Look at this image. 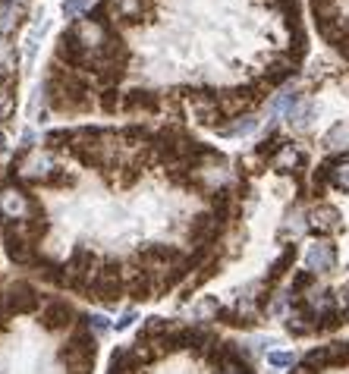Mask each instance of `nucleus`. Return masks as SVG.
Returning a JSON list of instances; mask_svg holds the SVG:
<instances>
[{
  "instance_id": "20",
  "label": "nucleus",
  "mask_w": 349,
  "mask_h": 374,
  "mask_svg": "<svg viewBox=\"0 0 349 374\" xmlns=\"http://www.w3.org/2000/svg\"><path fill=\"white\" fill-rule=\"evenodd\" d=\"M120 104H123V101H120V94H116L113 88H107V92H101V107H104V110H116Z\"/></svg>"
},
{
  "instance_id": "17",
  "label": "nucleus",
  "mask_w": 349,
  "mask_h": 374,
  "mask_svg": "<svg viewBox=\"0 0 349 374\" xmlns=\"http://www.w3.org/2000/svg\"><path fill=\"white\" fill-rule=\"evenodd\" d=\"M85 10H92V0H63V16L79 19Z\"/></svg>"
},
{
  "instance_id": "18",
  "label": "nucleus",
  "mask_w": 349,
  "mask_h": 374,
  "mask_svg": "<svg viewBox=\"0 0 349 374\" xmlns=\"http://www.w3.org/2000/svg\"><path fill=\"white\" fill-rule=\"evenodd\" d=\"M267 365H271V368H293L296 356L293 352H267Z\"/></svg>"
},
{
  "instance_id": "1",
  "label": "nucleus",
  "mask_w": 349,
  "mask_h": 374,
  "mask_svg": "<svg viewBox=\"0 0 349 374\" xmlns=\"http://www.w3.org/2000/svg\"><path fill=\"white\" fill-rule=\"evenodd\" d=\"M293 374H349V340L311 349L302 362H296Z\"/></svg>"
},
{
  "instance_id": "19",
  "label": "nucleus",
  "mask_w": 349,
  "mask_h": 374,
  "mask_svg": "<svg viewBox=\"0 0 349 374\" xmlns=\"http://www.w3.org/2000/svg\"><path fill=\"white\" fill-rule=\"evenodd\" d=\"M85 324H89V330H94V334H107V330H111V321L101 318V314H85Z\"/></svg>"
},
{
  "instance_id": "10",
  "label": "nucleus",
  "mask_w": 349,
  "mask_h": 374,
  "mask_svg": "<svg viewBox=\"0 0 349 374\" xmlns=\"http://www.w3.org/2000/svg\"><path fill=\"white\" fill-rule=\"evenodd\" d=\"M16 79L0 72V123H6L13 116V107H16Z\"/></svg>"
},
{
  "instance_id": "7",
  "label": "nucleus",
  "mask_w": 349,
  "mask_h": 374,
  "mask_svg": "<svg viewBox=\"0 0 349 374\" xmlns=\"http://www.w3.org/2000/svg\"><path fill=\"white\" fill-rule=\"evenodd\" d=\"M57 60H67V66H85L92 60V54L82 48V41L72 32H63L57 41Z\"/></svg>"
},
{
  "instance_id": "12",
  "label": "nucleus",
  "mask_w": 349,
  "mask_h": 374,
  "mask_svg": "<svg viewBox=\"0 0 349 374\" xmlns=\"http://www.w3.org/2000/svg\"><path fill=\"white\" fill-rule=\"evenodd\" d=\"M23 22V6H16V4H0V35H10L13 28Z\"/></svg>"
},
{
  "instance_id": "4",
  "label": "nucleus",
  "mask_w": 349,
  "mask_h": 374,
  "mask_svg": "<svg viewBox=\"0 0 349 374\" xmlns=\"http://www.w3.org/2000/svg\"><path fill=\"white\" fill-rule=\"evenodd\" d=\"M38 204L28 198L19 186L6 182L0 189V224H23V220H38Z\"/></svg>"
},
{
  "instance_id": "22",
  "label": "nucleus",
  "mask_w": 349,
  "mask_h": 374,
  "mask_svg": "<svg viewBox=\"0 0 349 374\" xmlns=\"http://www.w3.org/2000/svg\"><path fill=\"white\" fill-rule=\"evenodd\" d=\"M133 321H135V312H126L120 321H116V330H126L129 324H133Z\"/></svg>"
},
{
  "instance_id": "15",
  "label": "nucleus",
  "mask_w": 349,
  "mask_h": 374,
  "mask_svg": "<svg viewBox=\"0 0 349 374\" xmlns=\"http://www.w3.org/2000/svg\"><path fill=\"white\" fill-rule=\"evenodd\" d=\"M45 28H48V19H45V13H41V16L35 19V26L28 28V38H26V60L28 63L35 60V50H38V41H41V35H45Z\"/></svg>"
},
{
  "instance_id": "6",
  "label": "nucleus",
  "mask_w": 349,
  "mask_h": 374,
  "mask_svg": "<svg viewBox=\"0 0 349 374\" xmlns=\"http://www.w3.org/2000/svg\"><path fill=\"white\" fill-rule=\"evenodd\" d=\"M267 164H271L277 173L299 176L302 167H305V151L299 148V145H293V142H283L280 148L271 154V160H267Z\"/></svg>"
},
{
  "instance_id": "3",
  "label": "nucleus",
  "mask_w": 349,
  "mask_h": 374,
  "mask_svg": "<svg viewBox=\"0 0 349 374\" xmlns=\"http://www.w3.org/2000/svg\"><path fill=\"white\" fill-rule=\"evenodd\" d=\"M60 170V164L54 160V151L45 148V151H26L23 158L13 160V176H19V180L26 182H48L57 176Z\"/></svg>"
},
{
  "instance_id": "23",
  "label": "nucleus",
  "mask_w": 349,
  "mask_h": 374,
  "mask_svg": "<svg viewBox=\"0 0 349 374\" xmlns=\"http://www.w3.org/2000/svg\"><path fill=\"white\" fill-rule=\"evenodd\" d=\"M32 145H35V132H32V129H26V132H23V148L28 151Z\"/></svg>"
},
{
  "instance_id": "24",
  "label": "nucleus",
  "mask_w": 349,
  "mask_h": 374,
  "mask_svg": "<svg viewBox=\"0 0 349 374\" xmlns=\"http://www.w3.org/2000/svg\"><path fill=\"white\" fill-rule=\"evenodd\" d=\"M6 151V136H4V129H0V154Z\"/></svg>"
},
{
  "instance_id": "8",
  "label": "nucleus",
  "mask_w": 349,
  "mask_h": 374,
  "mask_svg": "<svg viewBox=\"0 0 349 374\" xmlns=\"http://www.w3.org/2000/svg\"><path fill=\"white\" fill-rule=\"evenodd\" d=\"M72 318H76V314H72L67 299H54V302H48V308L41 312V324H45L48 330H63Z\"/></svg>"
},
{
  "instance_id": "13",
  "label": "nucleus",
  "mask_w": 349,
  "mask_h": 374,
  "mask_svg": "<svg viewBox=\"0 0 349 374\" xmlns=\"http://www.w3.org/2000/svg\"><path fill=\"white\" fill-rule=\"evenodd\" d=\"M311 114H315V104H311V101H305V98H299L296 101V107L289 110V126L293 129H305L311 123Z\"/></svg>"
},
{
  "instance_id": "25",
  "label": "nucleus",
  "mask_w": 349,
  "mask_h": 374,
  "mask_svg": "<svg viewBox=\"0 0 349 374\" xmlns=\"http://www.w3.org/2000/svg\"><path fill=\"white\" fill-rule=\"evenodd\" d=\"M6 4H16V6H26L28 0H6Z\"/></svg>"
},
{
  "instance_id": "14",
  "label": "nucleus",
  "mask_w": 349,
  "mask_h": 374,
  "mask_svg": "<svg viewBox=\"0 0 349 374\" xmlns=\"http://www.w3.org/2000/svg\"><path fill=\"white\" fill-rule=\"evenodd\" d=\"M258 129V120L255 116H236V120H230V123H221V132L223 136H249V132H255Z\"/></svg>"
},
{
  "instance_id": "16",
  "label": "nucleus",
  "mask_w": 349,
  "mask_h": 374,
  "mask_svg": "<svg viewBox=\"0 0 349 374\" xmlns=\"http://www.w3.org/2000/svg\"><path fill=\"white\" fill-rule=\"evenodd\" d=\"M324 145L331 151H346L349 148V123H337V126L324 136Z\"/></svg>"
},
{
  "instance_id": "11",
  "label": "nucleus",
  "mask_w": 349,
  "mask_h": 374,
  "mask_svg": "<svg viewBox=\"0 0 349 374\" xmlns=\"http://www.w3.org/2000/svg\"><path fill=\"white\" fill-rule=\"evenodd\" d=\"M123 107L126 110H145V114H155L157 110V94L145 92V88H135V92H126L123 98Z\"/></svg>"
},
{
  "instance_id": "2",
  "label": "nucleus",
  "mask_w": 349,
  "mask_h": 374,
  "mask_svg": "<svg viewBox=\"0 0 349 374\" xmlns=\"http://www.w3.org/2000/svg\"><path fill=\"white\" fill-rule=\"evenodd\" d=\"M337 264H340V248H337V242H331V239H315V242H309V248L302 252V274H309V277H315L318 286H324L321 283V277L327 274H333L337 270Z\"/></svg>"
},
{
  "instance_id": "21",
  "label": "nucleus",
  "mask_w": 349,
  "mask_h": 374,
  "mask_svg": "<svg viewBox=\"0 0 349 374\" xmlns=\"http://www.w3.org/2000/svg\"><path fill=\"white\" fill-rule=\"evenodd\" d=\"M10 63H13V44L6 38H0V70H6Z\"/></svg>"
},
{
  "instance_id": "5",
  "label": "nucleus",
  "mask_w": 349,
  "mask_h": 374,
  "mask_svg": "<svg viewBox=\"0 0 349 374\" xmlns=\"http://www.w3.org/2000/svg\"><path fill=\"white\" fill-rule=\"evenodd\" d=\"M32 308H38V292H35V286L19 280V283H10L0 292V314H26V312H32Z\"/></svg>"
},
{
  "instance_id": "9",
  "label": "nucleus",
  "mask_w": 349,
  "mask_h": 374,
  "mask_svg": "<svg viewBox=\"0 0 349 374\" xmlns=\"http://www.w3.org/2000/svg\"><path fill=\"white\" fill-rule=\"evenodd\" d=\"M327 173H331V189L349 195V154H337L333 160H324Z\"/></svg>"
}]
</instances>
